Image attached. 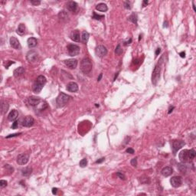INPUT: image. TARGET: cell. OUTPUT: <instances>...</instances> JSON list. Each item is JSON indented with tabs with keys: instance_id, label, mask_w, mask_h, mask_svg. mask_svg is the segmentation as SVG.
<instances>
[{
	"instance_id": "obj_1",
	"label": "cell",
	"mask_w": 196,
	"mask_h": 196,
	"mask_svg": "<svg viewBox=\"0 0 196 196\" xmlns=\"http://www.w3.org/2000/svg\"><path fill=\"white\" fill-rule=\"evenodd\" d=\"M195 157V151L194 149H184L180 152L179 158L182 163H189Z\"/></svg>"
},
{
	"instance_id": "obj_2",
	"label": "cell",
	"mask_w": 196,
	"mask_h": 196,
	"mask_svg": "<svg viewBox=\"0 0 196 196\" xmlns=\"http://www.w3.org/2000/svg\"><path fill=\"white\" fill-rule=\"evenodd\" d=\"M45 84H46L45 77L43 75H39L36 78V80L33 84V91L35 93H39L42 91V90L44 87Z\"/></svg>"
},
{
	"instance_id": "obj_3",
	"label": "cell",
	"mask_w": 196,
	"mask_h": 196,
	"mask_svg": "<svg viewBox=\"0 0 196 196\" xmlns=\"http://www.w3.org/2000/svg\"><path fill=\"white\" fill-rule=\"evenodd\" d=\"M92 62L90 58L84 57L81 62V70L84 74H88L92 71Z\"/></svg>"
},
{
	"instance_id": "obj_4",
	"label": "cell",
	"mask_w": 196,
	"mask_h": 196,
	"mask_svg": "<svg viewBox=\"0 0 196 196\" xmlns=\"http://www.w3.org/2000/svg\"><path fill=\"white\" fill-rule=\"evenodd\" d=\"M71 98V97L69 95H68L64 93H60L56 99V103H57V107H64L69 102Z\"/></svg>"
},
{
	"instance_id": "obj_5",
	"label": "cell",
	"mask_w": 196,
	"mask_h": 196,
	"mask_svg": "<svg viewBox=\"0 0 196 196\" xmlns=\"http://www.w3.org/2000/svg\"><path fill=\"white\" fill-rule=\"evenodd\" d=\"M161 66H162V62H158L155 64L154 70L152 71V82L154 85H156L159 80L160 77V72H161Z\"/></svg>"
},
{
	"instance_id": "obj_6",
	"label": "cell",
	"mask_w": 196,
	"mask_h": 196,
	"mask_svg": "<svg viewBox=\"0 0 196 196\" xmlns=\"http://www.w3.org/2000/svg\"><path fill=\"white\" fill-rule=\"evenodd\" d=\"M68 54L71 57H74V56H77L80 54V51H81V48L79 46H77L76 45H73V44H71L68 46Z\"/></svg>"
},
{
	"instance_id": "obj_7",
	"label": "cell",
	"mask_w": 196,
	"mask_h": 196,
	"mask_svg": "<svg viewBox=\"0 0 196 196\" xmlns=\"http://www.w3.org/2000/svg\"><path fill=\"white\" fill-rule=\"evenodd\" d=\"M185 142L182 140H173L172 141V150H173V154L175 155L176 152H178L180 149H182L185 146Z\"/></svg>"
},
{
	"instance_id": "obj_8",
	"label": "cell",
	"mask_w": 196,
	"mask_h": 196,
	"mask_svg": "<svg viewBox=\"0 0 196 196\" xmlns=\"http://www.w3.org/2000/svg\"><path fill=\"white\" fill-rule=\"evenodd\" d=\"M170 183L172 187L174 188H179L182 184V178L181 176H174V177L171 178Z\"/></svg>"
},
{
	"instance_id": "obj_9",
	"label": "cell",
	"mask_w": 196,
	"mask_h": 196,
	"mask_svg": "<svg viewBox=\"0 0 196 196\" xmlns=\"http://www.w3.org/2000/svg\"><path fill=\"white\" fill-rule=\"evenodd\" d=\"M95 53L97 57H103L107 54V49L104 45H98L95 49Z\"/></svg>"
},
{
	"instance_id": "obj_10",
	"label": "cell",
	"mask_w": 196,
	"mask_h": 196,
	"mask_svg": "<svg viewBox=\"0 0 196 196\" xmlns=\"http://www.w3.org/2000/svg\"><path fill=\"white\" fill-rule=\"evenodd\" d=\"M29 159V155L25 153H22L18 155L17 157V163L18 165H25Z\"/></svg>"
},
{
	"instance_id": "obj_11",
	"label": "cell",
	"mask_w": 196,
	"mask_h": 196,
	"mask_svg": "<svg viewBox=\"0 0 196 196\" xmlns=\"http://www.w3.org/2000/svg\"><path fill=\"white\" fill-rule=\"evenodd\" d=\"M34 123H35V120L33 117L31 116H27L22 120V126L25 127H30L33 126Z\"/></svg>"
},
{
	"instance_id": "obj_12",
	"label": "cell",
	"mask_w": 196,
	"mask_h": 196,
	"mask_svg": "<svg viewBox=\"0 0 196 196\" xmlns=\"http://www.w3.org/2000/svg\"><path fill=\"white\" fill-rule=\"evenodd\" d=\"M9 43H10V45L14 48V49H16V50H19L21 49V45H20V42H19V41L18 40V39L12 36L10 38V40H9Z\"/></svg>"
},
{
	"instance_id": "obj_13",
	"label": "cell",
	"mask_w": 196,
	"mask_h": 196,
	"mask_svg": "<svg viewBox=\"0 0 196 196\" xmlns=\"http://www.w3.org/2000/svg\"><path fill=\"white\" fill-rule=\"evenodd\" d=\"M26 58L29 62H35L38 58V53L35 51H29L26 54Z\"/></svg>"
},
{
	"instance_id": "obj_14",
	"label": "cell",
	"mask_w": 196,
	"mask_h": 196,
	"mask_svg": "<svg viewBox=\"0 0 196 196\" xmlns=\"http://www.w3.org/2000/svg\"><path fill=\"white\" fill-rule=\"evenodd\" d=\"M70 38L75 42H78L81 40V35L79 30H73L70 33Z\"/></svg>"
},
{
	"instance_id": "obj_15",
	"label": "cell",
	"mask_w": 196,
	"mask_h": 196,
	"mask_svg": "<svg viewBox=\"0 0 196 196\" xmlns=\"http://www.w3.org/2000/svg\"><path fill=\"white\" fill-rule=\"evenodd\" d=\"M42 102V100L38 96H31L28 98V103L31 106L34 107H37L38 106V104Z\"/></svg>"
},
{
	"instance_id": "obj_16",
	"label": "cell",
	"mask_w": 196,
	"mask_h": 196,
	"mask_svg": "<svg viewBox=\"0 0 196 196\" xmlns=\"http://www.w3.org/2000/svg\"><path fill=\"white\" fill-rule=\"evenodd\" d=\"M66 7H67L68 11H70V12L74 13V12H76L77 11L78 6H77V3H75L74 1H70V2H68L66 4Z\"/></svg>"
},
{
	"instance_id": "obj_17",
	"label": "cell",
	"mask_w": 196,
	"mask_h": 196,
	"mask_svg": "<svg viewBox=\"0 0 196 196\" xmlns=\"http://www.w3.org/2000/svg\"><path fill=\"white\" fill-rule=\"evenodd\" d=\"M64 64L70 69H75L77 66V61L76 59H68L64 61Z\"/></svg>"
},
{
	"instance_id": "obj_18",
	"label": "cell",
	"mask_w": 196,
	"mask_h": 196,
	"mask_svg": "<svg viewBox=\"0 0 196 196\" xmlns=\"http://www.w3.org/2000/svg\"><path fill=\"white\" fill-rule=\"evenodd\" d=\"M67 90L70 92L75 93L78 90V85L75 82H70L67 86Z\"/></svg>"
},
{
	"instance_id": "obj_19",
	"label": "cell",
	"mask_w": 196,
	"mask_h": 196,
	"mask_svg": "<svg viewBox=\"0 0 196 196\" xmlns=\"http://www.w3.org/2000/svg\"><path fill=\"white\" fill-rule=\"evenodd\" d=\"M161 173L163 176H165V177H168V176L171 175L173 173V169L170 166H166L162 169Z\"/></svg>"
},
{
	"instance_id": "obj_20",
	"label": "cell",
	"mask_w": 196,
	"mask_h": 196,
	"mask_svg": "<svg viewBox=\"0 0 196 196\" xmlns=\"http://www.w3.org/2000/svg\"><path fill=\"white\" fill-rule=\"evenodd\" d=\"M18 116V112L16 110H12L8 115V120L10 121H15Z\"/></svg>"
},
{
	"instance_id": "obj_21",
	"label": "cell",
	"mask_w": 196,
	"mask_h": 196,
	"mask_svg": "<svg viewBox=\"0 0 196 196\" xmlns=\"http://www.w3.org/2000/svg\"><path fill=\"white\" fill-rule=\"evenodd\" d=\"M25 68L23 67H19L14 71L13 74H14V76L15 77H20L25 74Z\"/></svg>"
},
{
	"instance_id": "obj_22",
	"label": "cell",
	"mask_w": 196,
	"mask_h": 196,
	"mask_svg": "<svg viewBox=\"0 0 196 196\" xmlns=\"http://www.w3.org/2000/svg\"><path fill=\"white\" fill-rule=\"evenodd\" d=\"M27 43H28V47H29L30 48H35V47L37 45L38 42H37V39H36L35 38L31 37V38H29L28 39Z\"/></svg>"
},
{
	"instance_id": "obj_23",
	"label": "cell",
	"mask_w": 196,
	"mask_h": 196,
	"mask_svg": "<svg viewBox=\"0 0 196 196\" xmlns=\"http://www.w3.org/2000/svg\"><path fill=\"white\" fill-rule=\"evenodd\" d=\"M25 29H26L25 28V25L24 24L21 23V24H19V25H18V27L17 28L16 32L19 35H23L25 34Z\"/></svg>"
},
{
	"instance_id": "obj_24",
	"label": "cell",
	"mask_w": 196,
	"mask_h": 196,
	"mask_svg": "<svg viewBox=\"0 0 196 196\" xmlns=\"http://www.w3.org/2000/svg\"><path fill=\"white\" fill-rule=\"evenodd\" d=\"M96 9L100 11V12H107L108 10L107 6L105 3H99L98 5H96Z\"/></svg>"
},
{
	"instance_id": "obj_25",
	"label": "cell",
	"mask_w": 196,
	"mask_h": 196,
	"mask_svg": "<svg viewBox=\"0 0 196 196\" xmlns=\"http://www.w3.org/2000/svg\"><path fill=\"white\" fill-rule=\"evenodd\" d=\"M9 106L8 103L4 101H2V102H1V113H2V114H4L5 113H6L9 110Z\"/></svg>"
},
{
	"instance_id": "obj_26",
	"label": "cell",
	"mask_w": 196,
	"mask_h": 196,
	"mask_svg": "<svg viewBox=\"0 0 196 196\" xmlns=\"http://www.w3.org/2000/svg\"><path fill=\"white\" fill-rule=\"evenodd\" d=\"M89 37H90V35L87 31H83L82 35H81V42L84 43V44H86L87 42H88V39H89Z\"/></svg>"
},
{
	"instance_id": "obj_27",
	"label": "cell",
	"mask_w": 196,
	"mask_h": 196,
	"mask_svg": "<svg viewBox=\"0 0 196 196\" xmlns=\"http://www.w3.org/2000/svg\"><path fill=\"white\" fill-rule=\"evenodd\" d=\"M32 172V169L31 167H26L22 170V174L24 176H29Z\"/></svg>"
},
{
	"instance_id": "obj_28",
	"label": "cell",
	"mask_w": 196,
	"mask_h": 196,
	"mask_svg": "<svg viewBox=\"0 0 196 196\" xmlns=\"http://www.w3.org/2000/svg\"><path fill=\"white\" fill-rule=\"evenodd\" d=\"M128 20L131 22H133L135 25H137V15L135 13H133L128 18Z\"/></svg>"
},
{
	"instance_id": "obj_29",
	"label": "cell",
	"mask_w": 196,
	"mask_h": 196,
	"mask_svg": "<svg viewBox=\"0 0 196 196\" xmlns=\"http://www.w3.org/2000/svg\"><path fill=\"white\" fill-rule=\"evenodd\" d=\"M178 169L180 171V172H182V173H185L186 172V171H187V167H186V166L184 164V163H179V164H178Z\"/></svg>"
},
{
	"instance_id": "obj_30",
	"label": "cell",
	"mask_w": 196,
	"mask_h": 196,
	"mask_svg": "<svg viewBox=\"0 0 196 196\" xmlns=\"http://www.w3.org/2000/svg\"><path fill=\"white\" fill-rule=\"evenodd\" d=\"M58 17H59L60 19H65L68 17V15L64 11H62V12H60V13L58 14Z\"/></svg>"
},
{
	"instance_id": "obj_31",
	"label": "cell",
	"mask_w": 196,
	"mask_h": 196,
	"mask_svg": "<svg viewBox=\"0 0 196 196\" xmlns=\"http://www.w3.org/2000/svg\"><path fill=\"white\" fill-rule=\"evenodd\" d=\"M115 53H116L117 55H120V54L123 53V49L121 48L120 45H118L116 46V50H115Z\"/></svg>"
},
{
	"instance_id": "obj_32",
	"label": "cell",
	"mask_w": 196,
	"mask_h": 196,
	"mask_svg": "<svg viewBox=\"0 0 196 196\" xmlns=\"http://www.w3.org/2000/svg\"><path fill=\"white\" fill-rule=\"evenodd\" d=\"M104 18V15H97L96 12H93V18L96 19V20H101L102 18Z\"/></svg>"
},
{
	"instance_id": "obj_33",
	"label": "cell",
	"mask_w": 196,
	"mask_h": 196,
	"mask_svg": "<svg viewBox=\"0 0 196 196\" xmlns=\"http://www.w3.org/2000/svg\"><path fill=\"white\" fill-rule=\"evenodd\" d=\"M87 165V159H81V161L80 163H79V166H80L81 168L86 167Z\"/></svg>"
},
{
	"instance_id": "obj_34",
	"label": "cell",
	"mask_w": 196,
	"mask_h": 196,
	"mask_svg": "<svg viewBox=\"0 0 196 196\" xmlns=\"http://www.w3.org/2000/svg\"><path fill=\"white\" fill-rule=\"evenodd\" d=\"M4 168H5V169H6V171H8V172H9V174H11V173H12V172H13V171H14V169H13V167H12V166H11L10 165H9V164H6V165H5Z\"/></svg>"
},
{
	"instance_id": "obj_35",
	"label": "cell",
	"mask_w": 196,
	"mask_h": 196,
	"mask_svg": "<svg viewBox=\"0 0 196 196\" xmlns=\"http://www.w3.org/2000/svg\"><path fill=\"white\" fill-rule=\"evenodd\" d=\"M7 185V182L6 180H1L0 181V188H3L5 187H6Z\"/></svg>"
},
{
	"instance_id": "obj_36",
	"label": "cell",
	"mask_w": 196,
	"mask_h": 196,
	"mask_svg": "<svg viewBox=\"0 0 196 196\" xmlns=\"http://www.w3.org/2000/svg\"><path fill=\"white\" fill-rule=\"evenodd\" d=\"M30 3L33 6H38L41 4V1H39V0H31V1H30Z\"/></svg>"
},
{
	"instance_id": "obj_37",
	"label": "cell",
	"mask_w": 196,
	"mask_h": 196,
	"mask_svg": "<svg viewBox=\"0 0 196 196\" xmlns=\"http://www.w3.org/2000/svg\"><path fill=\"white\" fill-rule=\"evenodd\" d=\"M130 164H131L133 166L136 167V166H137V158L133 159L131 160V162H130Z\"/></svg>"
},
{
	"instance_id": "obj_38",
	"label": "cell",
	"mask_w": 196,
	"mask_h": 196,
	"mask_svg": "<svg viewBox=\"0 0 196 196\" xmlns=\"http://www.w3.org/2000/svg\"><path fill=\"white\" fill-rule=\"evenodd\" d=\"M116 175L119 176V178H120V179H123V180H125V179H126L125 175H124L123 174H122L121 172H117V173H116Z\"/></svg>"
},
{
	"instance_id": "obj_39",
	"label": "cell",
	"mask_w": 196,
	"mask_h": 196,
	"mask_svg": "<svg viewBox=\"0 0 196 196\" xmlns=\"http://www.w3.org/2000/svg\"><path fill=\"white\" fill-rule=\"evenodd\" d=\"M14 63H15L14 61H6V63H5L4 64H5V67H6V68H9V67L11 64H14Z\"/></svg>"
},
{
	"instance_id": "obj_40",
	"label": "cell",
	"mask_w": 196,
	"mask_h": 196,
	"mask_svg": "<svg viewBox=\"0 0 196 196\" xmlns=\"http://www.w3.org/2000/svg\"><path fill=\"white\" fill-rule=\"evenodd\" d=\"M124 7L126 8V9H131V4H130V3L129 2H125L124 3Z\"/></svg>"
},
{
	"instance_id": "obj_41",
	"label": "cell",
	"mask_w": 196,
	"mask_h": 196,
	"mask_svg": "<svg viewBox=\"0 0 196 196\" xmlns=\"http://www.w3.org/2000/svg\"><path fill=\"white\" fill-rule=\"evenodd\" d=\"M126 152L127 153H129V154H134V152H135L134 149H132V148H128V149L126 150Z\"/></svg>"
},
{
	"instance_id": "obj_42",
	"label": "cell",
	"mask_w": 196,
	"mask_h": 196,
	"mask_svg": "<svg viewBox=\"0 0 196 196\" xmlns=\"http://www.w3.org/2000/svg\"><path fill=\"white\" fill-rule=\"evenodd\" d=\"M18 122L17 120H15V121L13 123L12 126V129H17V127H18Z\"/></svg>"
},
{
	"instance_id": "obj_43",
	"label": "cell",
	"mask_w": 196,
	"mask_h": 196,
	"mask_svg": "<svg viewBox=\"0 0 196 196\" xmlns=\"http://www.w3.org/2000/svg\"><path fill=\"white\" fill-rule=\"evenodd\" d=\"M22 133H15V134H11V135H9V136H6V138L8 139V138H11V137H14V136H19V135H21Z\"/></svg>"
},
{
	"instance_id": "obj_44",
	"label": "cell",
	"mask_w": 196,
	"mask_h": 196,
	"mask_svg": "<svg viewBox=\"0 0 196 196\" xmlns=\"http://www.w3.org/2000/svg\"><path fill=\"white\" fill-rule=\"evenodd\" d=\"M161 52V48H157V50H156V51H155V57L156 56H158V54H159Z\"/></svg>"
},
{
	"instance_id": "obj_45",
	"label": "cell",
	"mask_w": 196,
	"mask_h": 196,
	"mask_svg": "<svg viewBox=\"0 0 196 196\" xmlns=\"http://www.w3.org/2000/svg\"><path fill=\"white\" fill-rule=\"evenodd\" d=\"M104 159H105V158H101V159H100L99 160L96 161V163H101L102 162H104Z\"/></svg>"
},
{
	"instance_id": "obj_46",
	"label": "cell",
	"mask_w": 196,
	"mask_h": 196,
	"mask_svg": "<svg viewBox=\"0 0 196 196\" xmlns=\"http://www.w3.org/2000/svg\"><path fill=\"white\" fill-rule=\"evenodd\" d=\"M57 192V188H54L52 189V193H53L54 194H56Z\"/></svg>"
},
{
	"instance_id": "obj_47",
	"label": "cell",
	"mask_w": 196,
	"mask_h": 196,
	"mask_svg": "<svg viewBox=\"0 0 196 196\" xmlns=\"http://www.w3.org/2000/svg\"><path fill=\"white\" fill-rule=\"evenodd\" d=\"M179 55H180V57H185V53L182 51V52L179 53Z\"/></svg>"
},
{
	"instance_id": "obj_48",
	"label": "cell",
	"mask_w": 196,
	"mask_h": 196,
	"mask_svg": "<svg viewBox=\"0 0 196 196\" xmlns=\"http://www.w3.org/2000/svg\"><path fill=\"white\" fill-rule=\"evenodd\" d=\"M148 3H149V2H148V1H146V0H145V1H143V7H145L146 5H148Z\"/></svg>"
},
{
	"instance_id": "obj_49",
	"label": "cell",
	"mask_w": 196,
	"mask_h": 196,
	"mask_svg": "<svg viewBox=\"0 0 196 196\" xmlns=\"http://www.w3.org/2000/svg\"><path fill=\"white\" fill-rule=\"evenodd\" d=\"M102 76H103V74H100V76L98 77V78H97V81H100L101 80V77H102Z\"/></svg>"
},
{
	"instance_id": "obj_50",
	"label": "cell",
	"mask_w": 196,
	"mask_h": 196,
	"mask_svg": "<svg viewBox=\"0 0 196 196\" xmlns=\"http://www.w3.org/2000/svg\"><path fill=\"white\" fill-rule=\"evenodd\" d=\"M194 3H195L194 1H193V2H192V4H193V9H194V11L195 12V11H196V9H195V6H194Z\"/></svg>"
},
{
	"instance_id": "obj_51",
	"label": "cell",
	"mask_w": 196,
	"mask_h": 196,
	"mask_svg": "<svg viewBox=\"0 0 196 196\" xmlns=\"http://www.w3.org/2000/svg\"><path fill=\"white\" fill-rule=\"evenodd\" d=\"M174 109V107H170V109H169V113H171V112H172V110Z\"/></svg>"
},
{
	"instance_id": "obj_52",
	"label": "cell",
	"mask_w": 196,
	"mask_h": 196,
	"mask_svg": "<svg viewBox=\"0 0 196 196\" xmlns=\"http://www.w3.org/2000/svg\"><path fill=\"white\" fill-rule=\"evenodd\" d=\"M168 23H167V22H164V27H168V25H167Z\"/></svg>"
},
{
	"instance_id": "obj_53",
	"label": "cell",
	"mask_w": 196,
	"mask_h": 196,
	"mask_svg": "<svg viewBox=\"0 0 196 196\" xmlns=\"http://www.w3.org/2000/svg\"><path fill=\"white\" fill-rule=\"evenodd\" d=\"M142 38V35H140V38H139V41H140V39Z\"/></svg>"
}]
</instances>
